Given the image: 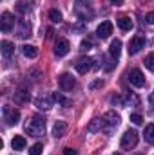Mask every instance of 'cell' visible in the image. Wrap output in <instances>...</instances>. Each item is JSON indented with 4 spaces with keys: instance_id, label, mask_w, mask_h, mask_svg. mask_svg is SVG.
I'll list each match as a JSON object with an SVG mask.
<instances>
[{
    "instance_id": "cell-1",
    "label": "cell",
    "mask_w": 154,
    "mask_h": 155,
    "mask_svg": "<svg viewBox=\"0 0 154 155\" xmlns=\"http://www.w3.org/2000/svg\"><path fill=\"white\" fill-rule=\"evenodd\" d=\"M26 132L31 137H42L45 134V119L40 116H33L26 123Z\"/></svg>"
},
{
    "instance_id": "cell-2",
    "label": "cell",
    "mask_w": 154,
    "mask_h": 155,
    "mask_svg": "<svg viewBox=\"0 0 154 155\" xmlns=\"http://www.w3.org/2000/svg\"><path fill=\"white\" fill-rule=\"evenodd\" d=\"M75 15L80 20H91L94 16V11H93V7L89 5L87 0H76V4H75Z\"/></svg>"
},
{
    "instance_id": "cell-3",
    "label": "cell",
    "mask_w": 154,
    "mask_h": 155,
    "mask_svg": "<svg viewBox=\"0 0 154 155\" xmlns=\"http://www.w3.org/2000/svg\"><path fill=\"white\" fill-rule=\"evenodd\" d=\"M102 124H103L102 130H105L107 134H111L116 126L120 124V116H118L116 112H107L105 116L102 117Z\"/></svg>"
},
{
    "instance_id": "cell-4",
    "label": "cell",
    "mask_w": 154,
    "mask_h": 155,
    "mask_svg": "<svg viewBox=\"0 0 154 155\" xmlns=\"http://www.w3.org/2000/svg\"><path fill=\"white\" fill-rule=\"evenodd\" d=\"M138 144V134L134 130H127L121 137V148L123 150H132Z\"/></svg>"
},
{
    "instance_id": "cell-5",
    "label": "cell",
    "mask_w": 154,
    "mask_h": 155,
    "mask_svg": "<svg viewBox=\"0 0 154 155\" xmlns=\"http://www.w3.org/2000/svg\"><path fill=\"white\" fill-rule=\"evenodd\" d=\"M75 85H76V81H75V78L71 76V74L64 72V74L58 76V87H60V90H64V92H71V90L75 88Z\"/></svg>"
},
{
    "instance_id": "cell-6",
    "label": "cell",
    "mask_w": 154,
    "mask_h": 155,
    "mask_svg": "<svg viewBox=\"0 0 154 155\" xmlns=\"http://www.w3.org/2000/svg\"><path fill=\"white\" fill-rule=\"evenodd\" d=\"M127 79H129L131 85H134V87H138V88L145 87V76H143V72H142L140 69H132V71L127 74Z\"/></svg>"
},
{
    "instance_id": "cell-7",
    "label": "cell",
    "mask_w": 154,
    "mask_h": 155,
    "mask_svg": "<svg viewBox=\"0 0 154 155\" xmlns=\"http://www.w3.org/2000/svg\"><path fill=\"white\" fill-rule=\"evenodd\" d=\"M145 47V36H142V35H136L134 38L129 41V54H138L142 49Z\"/></svg>"
},
{
    "instance_id": "cell-8",
    "label": "cell",
    "mask_w": 154,
    "mask_h": 155,
    "mask_svg": "<svg viewBox=\"0 0 154 155\" xmlns=\"http://www.w3.org/2000/svg\"><path fill=\"white\" fill-rule=\"evenodd\" d=\"M93 63H94V60H93V58H80L76 63H75V69H76L78 74H87V72L94 67Z\"/></svg>"
},
{
    "instance_id": "cell-9",
    "label": "cell",
    "mask_w": 154,
    "mask_h": 155,
    "mask_svg": "<svg viewBox=\"0 0 154 155\" xmlns=\"http://www.w3.org/2000/svg\"><path fill=\"white\" fill-rule=\"evenodd\" d=\"M4 121L7 124H16L20 121V112L13 107H4Z\"/></svg>"
},
{
    "instance_id": "cell-10",
    "label": "cell",
    "mask_w": 154,
    "mask_h": 155,
    "mask_svg": "<svg viewBox=\"0 0 154 155\" xmlns=\"http://www.w3.org/2000/svg\"><path fill=\"white\" fill-rule=\"evenodd\" d=\"M16 36L22 40L31 36V24L27 20H18V24H16Z\"/></svg>"
},
{
    "instance_id": "cell-11",
    "label": "cell",
    "mask_w": 154,
    "mask_h": 155,
    "mask_svg": "<svg viewBox=\"0 0 154 155\" xmlns=\"http://www.w3.org/2000/svg\"><path fill=\"white\" fill-rule=\"evenodd\" d=\"M13 27H15V16L5 11L2 15V20H0V29H2V33H9Z\"/></svg>"
},
{
    "instance_id": "cell-12",
    "label": "cell",
    "mask_w": 154,
    "mask_h": 155,
    "mask_svg": "<svg viewBox=\"0 0 154 155\" xmlns=\"http://www.w3.org/2000/svg\"><path fill=\"white\" fill-rule=\"evenodd\" d=\"M96 35L100 36V38H109L111 35H113V24L109 22V20H105V22H102L100 25H98V29H96Z\"/></svg>"
},
{
    "instance_id": "cell-13",
    "label": "cell",
    "mask_w": 154,
    "mask_h": 155,
    "mask_svg": "<svg viewBox=\"0 0 154 155\" xmlns=\"http://www.w3.org/2000/svg\"><path fill=\"white\" fill-rule=\"evenodd\" d=\"M69 49H71V45H69V41L64 38H60L56 43H54V54L58 56V58H62V56H65L67 52H69Z\"/></svg>"
},
{
    "instance_id": "cell-14",
    "label": "cell",
    "mask_w": 154,
    "mask_h": 155,
    "mask_svg": "<svg viewBox=\"0 0 154 155\" xmlns=\"http://www.w3.org/2000/svg\"><path fill=\"white\" fill-rule=\"evenodd\" d=\"M65 132H67V124H65V121H56L54 126H53V135L58 139V137H64Z\"/></svg>"
},
{
    "instance_id": "cell-15",
    "label": "cell",
    "mask_w": 154,
    "mask_h": 155,
    "mask_svg": "<svg viewBox=\"0 0 154 155\" xmlns=\"http://www.w3.org/2000/svg\"><path fill=\"white\" fill-rule=\"evenodd\" d=\"M53 101H54L53 96H44V97H38L37 99V107L42 108V110H49L53 107Z\"/></svg>"
},
{
    "instance_id": "cell-16",
    "label": "cell",
    "mask_w": 154,
    "mask_h": 155,
    "mask_svg": "<svg viewBox=\"0 0 154 155\" xmlns=\"http://www.w3.org/2000/svg\"><path fill=\"white\" fill-rule=\"evenodd\" d=\"M11 148H13L15 152H22V150H26V139H24L22 135H15L13 141H11Z\"/></svg>"
},
{
    "instance_id": "cell-17",
    "label": "cell",
    "mask_w": 154,
    "mask_h": 155,
    "mask_svg": "<svg viewBox=\"0 0 154 155\" xmlns=\"http://www.w3.org/2000/svg\"><path fill=\"white\" fill-rule=\"evenodd\" d=\"M116 24H118V27H120L121 31H131V29H132V25H134V24H132V20H131L129 16H121V18H118V20H116Z\"/></svg>"
},
{
    "instance_id": "cell-18",
    "label": "cell",
    "mask_w": 154,
    "mask_h": 155,
    "mask_svg": "<svg viewBox=\"0 0 154 155\" xmlns=\"http://www.w3.org/2000/svg\"><path fill=\"white\" fill-rule=\"evenodd\" d=\"M0 49H2L4 58H11V54L15 52V45H13L11 41H7V40H4V41L0 43Z\"/></svg>"
},
{
    "instance_id": "cell-19",
    "label": "cell",
    "mask_w": 154,
    "mask_h": 155,
    "mask_svg": "<svg viewBox=\"0 0 154 155\" xmlns=\"http://www.w3.org/2000/svg\"><path fill=\"white\" fill-rule=\"evenodd\" d=\"M109 52H111V56H113L114 60L120 58V52H121V41H120V40H113V41H111Z\"/></svg>"
},
{
    "instance_id": "cell-20",
    "label": "cell",
    "mask_w": 154,
    "mask_h": 155,
    "mask_svg": "<svg viewBox=\"0 0 154 155\" xmlns=\"http://www.w3.org/2000/svg\"><path fill=\"white\" fill-rule=\"evenodd\" d=\"M15 101L16 103H26V101H29V92L22 87V88H18L16 92H15Z\"/></svg>"
},
{
    "instance_id": "cell-21",
    "label": "cell",
    "mask_w": 154,
    "mask_h": 155,
    "mask_svg": "<svg viewBox=\"0 0 154 155\" xmlns=\"http://www.w3.org/2000/svg\"><path fill=\"white\" fill-rule=\"evenodd\" d=\"M22 52H24V56H27V58H37V56H38V49H37L35 45H24V47H22Z\"/></svg>"
},
{
    "instance_id": "cell-22",
    "label": "cell",
    "mask_w": 154,
    "mask_h": 155,
    "mask_svg": "<svg viewBox=\"0 0 154 155\" xmlns=\"http://www.w3.org/2000/svg\"><path fill=\"white\" fill-rule=\"evenodd\" d=\"M143 137H145V141H147V143L154 144V123L145 126V130H143Z\"/></svg>"
},
{
    "instance_id": "cell-23",
    "label": "cell",
    "mask_w": 154,
    "mask_h": 155,
    "mask_svg": "<svg viewBox=\"0 0 154 155\" xmlns=\"http://www.w3.org/2000/svg\"><path fill=\"white\" fill-rule=\"evenodd\" d=\"M16 11H18L20 15H27V13L31 11V5H29V0H20V2L16 4Z\"/></svg>"
},
{
    "instance_id": "cell-24",
    "label": "cell",
    "mask_w": 154,
    "mask_h": 155,
    "mask_svg": "<svg viewBox=\"0 0 154 155\" xmlns=\"http://www.w3.org/2000/svg\"><path fill=\"white\" fill-rule=\"evenodd\" d=\"M143 63H145V67H147L151 72H154V52H151V54L145 56V61H143Z\"/></svg>"
},
{
    "instance_id": "cell-25",
    "label": "cell",
    "mask_w": 154,
    "mask_h": 155,
    "mask_svg": "<svg viewBox=\"0 0 154 155\" xmlns=\"http://www.w3.org/2000/svg\"><path fill=\"white\" fill-rule=\"evenodd\" d=\"M49 18H51V22L58 24V22H62V13L56 11V9H51V11H49Z\"/></svg>"
},
{
    "instance_id": "cell-26",
    "label": "cell",
    "mask_w": 154,
    "mask_h": 155,
    "mask_svg": "<svg viewBox=\"0 0 154 155\" xmlns=\"http://www.w3.org/2000/svg\"><path fill=\"white\" fill-rule=\"evenodd\" d=\"M102 126H103L102 124V119H93V123L87 126V130L89 132H96V130H102Z\"/></svg>"
},
{
    "instance_id": "cell-27",
    "label": "cell",
    "mask_w": 154,
    "mask_h": 155,
    "mask_svg": "<svg viewBox=\"0 0 154 155\" xmlns=\"http://www.w3.org/2000/svg\"><path fill=\"white\" fill-rule=\"evenodd\" d=\"M42 150H44V146L40 143H37V144H33L29 148V155H42Z\"/></svg>"
},
{
    "instance_id": "cell-28",
    "label": "cell",
    "mask_w": 154,
    "mask_h": 155,
    "mask_svg": "<svg viewBox=\"0 0 154 155\" xmlns=\"http://www.w3.org/2000/svg\"><path fill=\"white\" fill-rule=\"evenodd\" d=\"M125 103H127V105H131V103H132L134 107H138V105H140V99H138V96H136V94H129V96H127V99H125Z\"/></svg>"
},
{
    "instance_id": "cell-29",
    "label": "cell",
    "mask_w": 154,
    "mask_h": 155,
    "mask_svg": "<svg viewBox=\"0 0 154 155\" xmlns=\"http://www.w3.org/2000/svg\"><path fill=\"white\" fill-rule=\"evenodd\" d=\"M91 47H93V41H91V40H82V43H80V51H83V52H85V51H89V49H91Z\"/></svg>"
},
{
    "instance_id": "cell-30",
    "label": "cell",
    "mask_w": 154,
    "mask_h": 155,
    "mask_svg": "<svg viewBox=\"0 0 154 155\" xmlns=\"http://www.w3.org/2000/svg\"><path fill=\"white\" fill-rule=\"evenodd\" d=\"M53 97H54V101H56V103H60V105H64V107L67 105V99H65L62 94H58V92H56V94H53Z\"/></svg>"
},
{
    "instance_id": "cell-31",
    "label": "cell",
    "mask_w": 154,
    "mask_h": 155,
    "mask_svg": "<svg viewBox=\"0 0 154 155\" xmlns=\"http://www.w3.org/2000/svg\"><path fill=\"white\" fill-rule=\"evenodd\" d=\"M131 121H132L134 124H142V123H143V117L140 116V114H131Z\"/></svg>"
},
{
    "instance_id": "cell-32",
    "label": "cell",
    "mask_w": 154,
    "mask_h": 155,
    "mask_svg": "<svg viewBox=\"0 0 154 155\" xmlns=\"http://www.w3.org/2000/svg\"><path fill=\"white\" fill-rule=\"evenodd\" d=\"M145 22L151 24V25H154V13H149V15L145 16Z\"/></svg>"
},
{
    "instance_id": "cell-33",
    "label": "cell",
    "mask_w": 154,
    "mask_h": 155,
    "mask_svg": "<svg viewBox=\"0 0 154 155\" xmlns=\"http://www.w3.org/2000/svg\"><path fill=\"white\" fill-rule=\"evenodd\" d=\"M64 155H78V152L73 148H64Z\"/></svg>"
},
{
    "instance_id": "cell-34",
    "label": "cell",
    "mask_w": 154,
    "mask_h": 155,
    "mask_svg": "<svg viewBox=\"0 0 154 155\" xmlns=\"http://www.w3.org/2000/svg\"><path fill=\"white\" fill-rule=\"evenodd\" d=\"M111 103H113V105H121V97H120V96H113V97H111Z\"/></svg>"
},
{
    "instance_id": "cell-35",
    "label": "cell",
    "mask_w": 154,
    "mask_h": 155,
    "mask_svg": "<svg viewBox=\"0 0 154 155\" xmlns=\"http://www.w3.org/2000/svg\"><path fill=\"white\" fill-rule=\"evenodd\" d=\"M102 85H103V81H102V79H96V81L91 83V88H98V87H102Z\"/></svg>"
},
{
    "instance_id": "cell-36",
    "label": "cell",
    "mask_w": 154,
    "mask_h": 155,
    "mask_svg": "<svg viewBox=\"0 0 154 155\" xmlns=\"http://www.w3.org/2000/svg\"><path fill=\"white\" fill-rule=\"evenodd\" d=\"M149 105H151V108L154 110V92L151 94V96H149Z\"/></svg>"
},
{
    "instance_id": "cell-37",
    "label": "cell",
    "mask_w": 154,
    "mask_h": 155,
    "mask_svg": "<svg viewBox=\"0 0 154 155\" xmlns=\"http://www.w3.org/2000/svg\"><path fill=\"white\" fill-rule=\"evenodd\" d=\"M111 4H114V5H121L123 4V0H109Z\"/></svg>"
},
{
    "instance_id": "cell-38",
    "label": "cell",
    "mask_w": 154,
    "mask_h": 155,
    "mask_svg": "<svg viewBox=\"0 0 154 155\" xmlns=\"http://www.w3.org/2000/svg\"><path fill=\"white\" fill-rule=\"evenodd\" d=\"M113 155H120V153H113Z\"/></svg>"
}]
</instances>
